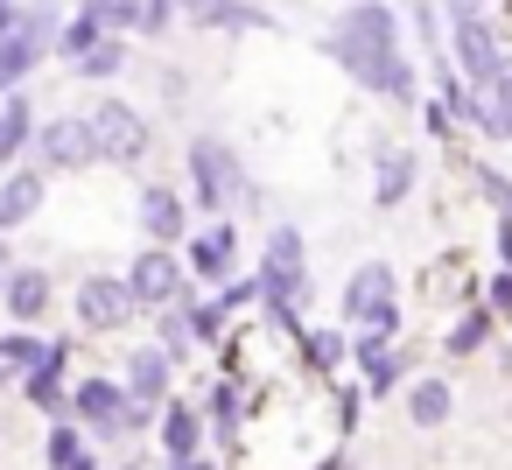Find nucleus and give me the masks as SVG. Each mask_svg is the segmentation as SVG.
<instances>
[{"label":"nucleus","mask_w":512,"mask_h":470,"mask_svg":"<svg viewBox=\"0 0 512 470\" xmlns=\"http://www.w3.org/2000/svg\"><path fill=\"white\" fill-rule=\"evenodd\" d=\"M183 456H197V414L183 400H169V414H162V463H183Z\"/></svg>","instance_id":"a211bd4d"},{"label":"nucleus","mask_w":512,"mask_h":470,"mask_svg":"<svg viewBox=\"0 0 512 470\" xmlns=\"http://www.w3.org/2000/svg\"><path fill=\"white\" fill-rule=\"evenodd\" d=\"M141 232H148L155 246H176V239L190 232V225H183V197H176V190H162V183H155V190H141Z\"/></svg>","instance_id":"ddd939ff"},{"label":"nucleus","mask_w":512,"mask_h":470,"mask_svg":"<svg viewBox=\"0 0 512 470\" xmlns=\"http://www.w3.org/2000/svg\"><path fill=\"white\" fill-rule=\"evenodd\" d=\"M330 50H337V64H344L365 92H379V99H414V71L400 64V15L386 8V0H358V8H344L337 29H330Z\"/></svg>","instance_id":"f257e3e1"},{"label":"nucleus","mask_w":512,"mask_h":470,"mask_svg":"<svg viewBox=\"0 0 512 470\" xmlns=\"http://www.w3.org/2000/svg\"><path fill=\"white\" fill-rule=\"evenodd\" d=\"M449 407H456V393H449L442 379H421V386L407 393V414H414L421 428H442V421H449Z\"/></svg>","instance_id":"412c9836"},{"label":"nucleus","mask_w":512,"mask_h":470,"mask_svg":"<svg viewBox=\"0 0 512 470\" xmlns=\"http://www.w3.org/2000/svg\"><path fill=\"white\" fill-rule=\"evenodd\" d=\"M274 309H295L302 302V288H309V274H302V232L295 225H281V232H267V267H260V281H253Z\"/></svg>","instance_id":"7ed1b4c3"},{"label":"nucleus","mask_w":512,"mask_h":470,"mask_svg":"<svg viewBox=\"0 0 512 470\" xmlns=\"http://www.w3.org/2000/svg\"><path fill=\"white\" fill-rule=\"evenodd\" d=\"M169 470H211V463H204V456H183V463H169Z\"/></svg>","instance_id":"473e14b6"},{"label":"nucleus","mask_w":512,"mask_h":470,"mask_svg":"<svg viewBox=\"0 0 512 470\" xmlns=\"http://www.w3.org/2000/svg\"><path fill=\"white\" fill-rule=\"evenodd\" d=\"M71 400H78V414H85V421H92L99 435H120V414H127V393H120L113 379H85V386H78Z\"/></svg>","instance_id":"4468645a"},{"label":"nucleus","mask_w":512,"mask_h":470,"mask_svg":"<svg viewBox=\"0 0 512 470\" xmlns=\"http://www.w3.org/2000/svg\"><path fill=\"white\" fill-rule=\"evenodd\" d=\"M127 400H141V407L169 400V351H162V344H141V351L127 358Z\"/></svg>","instance_id":"f8f14e48"},{"label":"nucleus","mask_w":512,"mask_h":470,"mask_svg":"<svg viewBox=\"0 0 512 470\" xmlns=\"http://www.w3.org/2000/svg\"><path fill=\"white\" fill-rule=\"evenodd\" d=\"M0 295H8V309H15L22 323H36V316L50 309V274H36V267H8Z\"/></svg>","instance_id":"dca6fc26"},{"label":"nucleus","mask_w":512,"mask_h":470,"mask_svg":"<svg viewBox=\"0 0 512 470\" xmlns=\"http://www.w3.org/2000/svg\"><path fill=\"white\" fill-rule=\"evenodd\" d=\"M64 358H71V344H57L43 365H29V407H43V414H64V386H57Z\"/></svg>","instance_id":"f3484780"},{"label":"nucleus","mask_w":512,"mask_h":470,"mask_svg":"<svg viewBox=\"0 0 512 470\" xmlns=\"http://www.w3.org/2000/svg\"><path fill=\"white\" fill-rule=\"evenodd\" d=\"M309 358H316V365H337V358H344L337 330H316V337H309Z\"/></svg>","instance_id":"cd10ccee"},{"label":"nucleus","mask_w":512,"mask_h":470,"mask_svg":"<svg viewBox=\"0 0 512 470\" xmlns=\"http://www.w3.org/2000/svg\"><path fill=\"white\" fill-rule=\"evenodd\" d=\"M211 414H218V421H232V414H239V393H232V386H218V393H211Z\"/></svg>","instance_id":"7c9ffc66"},{"label":"nucleus","mask_w":512,"mask_h":470,"mask_svg":"<svg viewBox=\"0 0 512 470\" xmlns=\"http://www.w3.org/2000/svg\"><path fill=\"white\" fill-rule=\"evenodd\" d=\"M99 36H106V29H99L92 15H78V22H64V29H57V50H64V57H85Z\"/></svg>","instance_id":"a878e982"},{"label":"nucleus","mask_w":512,"mask_h":470,"mask_svg":"<svg viewBox=\"0 0 512 470\" xmlns=\"http://www.w3.org/2000/svg\"><path fill=\"white\" fill-rule=\"evenodd\" d=\"M407 190H414V155H407V148L379 155V183H372V197H379V204H400Z\"/></svg>","instance_id":"aec40b11"},{"label":"nucleus","mask_w":512,"mask_h":470,"mask_svg":"<svg viewBox=\"0 0 512 470\" xmlns=\"http://www.w3.org/2000/svg\"><path fill=\"white\" fill-rule=\"evenodd\" d=\"M22 141H36V113L22 99H8V106H0V162H15Z\"/></svg>","instance_id":"4be33fe9"},{"label":"nucleus","mask_w":512,"mask_h":470,"mask_svg":"<svg viewBox=\"0 0 512 470\" xmlns=\"http://www.w3.org/2000/svg\"><path fill=\"white\" fill-rule=\"evenodd\" d=\"M442 8H449V15L463 22V15H484V0H442Z\"/></svg>","instance_id":"2f4dec72"},{"label":"nucleus","mask_w":512,"mask_h":470,"mask_svg":"<svg viewBox=\"0 0 512 470\" xmlns=\"http://www.w3.org/2000/svg\"><path fill=\"white\" fill-rule=\"evenodd\" d=\"M491 309H498V316H512V267L491 281Z\"/></svg>","instance_id":"c756f323"},{"label":"nucleus","mask_w":512,"mask_h":470,"mask_svg":"<svg viewBox=\"0 0 512 470\" xmlns=\"http://www.w3.org/2000/svg\"><path fill=\"white\" fill-rule=\"evenodd\" d=\"M456 57H463V71H470L477 85H498V78H505V50H498V36L484 29V15H463V22H456Z\"/></svg>","instance_id":"1a4fd4ad"},{"label":"nucleus","mask_w":512,"mask_h":470,"mask_svg":"<svg viewBox=\"0 0 512 470\" xmlns=\"http://www.w3.org/2000/svg\"><path fill=\"white\" fill-rule=\"evenodd\" d=\"M477 176H484V197H491V204H505V211H512V183H505V176H491V169H477Z\"/></svg>","instance_id":"c85d7f7f"},{"label":"nucleus","mask_w":512,"mask_h":470,"mask_svg":"<svg viewBox=\"0 0 512 470\" xmlns=\"http://www.w3.org/2000/svg\"><path fill=\"white\" fill-rule=\"evenodd\" d=\"M134 470H148V463H134Z\"/></svg>","instance_id":"f704fd0d"},{"label":"nucleus","mask_w":512,"mask_h":470,"mask_svg":"<svg viewBox=\"0 0 512 470\" xmlns=\"http://www.w3.org/2000/svg\"><path fill=\"white\" fill-rule=\"evenodd\" d=\"M127 288H134V302H148V309H162V302L190 295V288H183V260H176L169 246H148V253L127 267Z\"/></svg>","instance_id":"0eeeda50"},{"label":"nucleus","mask_w":512,"mask_h":470,"mask_svg":"<svg viewBox=\"0 0 512 470\" xmlns=\"http://www.w3.org/2000/svg\"><path fill=\"white\" fill-rule=\"evenodd\" d=\"M36 155H43L50 169H85V162H92L85 120H50V127H36Z\"/></svg>","instance_id":"9b49d317"},{"label":"nucleus","mask_w":512,"mask_h":470,"mask_svg":"<svg viewBox=\"0 0 512 470\" xmlns=\"http://www.w3.org/2000/svg\"><path fill=\"white\" fill-rule=\"evenodd\" d=\"M0 281H8V232H0Z\"/></svg>","instance_id":"72a5a7b5"},{"label":"nucleus","mask_w":512,"mask_h":470,"mask_svg":"<svg viewBox=\"0 0 512 470\" xmlns=\"http://www.w3.org/2000/svg\"><path fill=\"white\" fill-rule=\"evenodd\" d=\"M120 64H127V50H120V36H113V43L99 36V43H92V50L78 57V71H85V78H113Z\"/></svg>","instance_id":"b1692460"},{"label":"nucleus","mask_w":512,"mask_h":470,"mask_svg":"<svg viewBox=\"0 0 512 470\" xmlns=\"http://www.w3.org/2000/svg\"><path fill=\"white\" fill-rule=\"evenodd\" d=\"M484 330H491V316H484V309H470V316L449 330V351H456V358H463V351H477V344H484Z\"/></svg>","instance_id":"bb28decb"},{"label":"nucleus","mask_w":512,"mask_h":470,"mask_svg":"<svg viewBox=\"0 0 512 470\" xmlns=\"http://www.w3.org/2000/svg\"><path fill=\"white\" fill-rule=\"evenodd\" d=\"M43 197H50L43 169H15V176H0V232H15V225H29V218L43 211Z\"/></svg>","instance_id":"9d476101"},{"label":"nucleus","mask_w":512,"mask_h":470,"mask_svg":"<svg viewBox=\"0 0 512 470\" xmlns=\"http://www.w3.org/2000/svg\"><path fill=\"white\" fill-rule=\"evenodd\" d=\"M57 29H64V22H57V15L43 8V15H22V22H15L8 36H0V92H15V85H22V78L36 71V57H43V50L57 43Z\"/></svg>","instance_id":"20e7f679"},{"label":"nucleus","mask_w":512,"mask_h":470,"mask_svg":"<svg viewBox=\"0 0 512 470\" xmlns=\"http://www.w3.org/2000/svg\"><path fill=\"white\" fill-rule=\"evenodd\" d=\"M197 22H204V29H267V15H260V8H239V0H204Z\"/></svg>","instance_id":"5701e85b"},{"label":"nucleus","mask_w":512,"mask_h":470,"mask_svg":"<svg viewBox=\"0 0 512 470\" xmlns=\"http://www.w3.org/2000/svg\"><path fill=\"white\" fill-rule=\"evenodd\" d=\"M43 463H50V470H78V463H85V449H78V428H50V442H43Z\"/></svg>","instance_id":"393cba45"},{"label":"nucleus","mask_w":512,"mask_h":470,"mask_svg":"<svg viewBox=\"0 0 512 470\" xmlns=\"http://www.w3.org/2000/svg\"><path fill=\"white\" fill-rule=\"evenodd\" d=\"M78 316H85V330H120V323L134 316V288L113 281V274H92V281L78 288Z\"/></svg>","instance_id":"6e6552de"},{"label":"nucleus","mask_w":512,"mask_h":470,"mask_svg":"<svg viewBox=\"0 0 512 470\" xmlns=\"http://www.w3.org/2000/svg\"><path fill=\"white\" fill-rule=\"evenodd\" d=\"M190 176H197V197H204L211 211H225V204L246 190L239 155H232L225 141H211V134H197V141H190Z\"/></svg>","instance_id":"39448f33"},{"label":"nucleus","mask_w":512,"mask_h":470,"mask_svg":"<svg viewBox=\"0 0 512 470\" xmlns=\"http://www.w3.org/2000/svg\"><path fill=\"white\" fill-rule=\"evenodd\" d=\"M57 344H43L36 330H8V337H0V379H8V372H29V365H43Z\"/></svg>","instance_id":"6ab92c4d"},{"label":"nucleus","mask_w":512,"mask_h":470,"mask_svg":"<svg viewBox=\"0 0 512 470\" xmlns=\"http://www.w3.org/2000/svg\"><path fill=\"white\" fill-rule=\"evenodd\" d=\"M344 316H351V323L400 330V309H393V267H386V260H372V267L351 274V288H344Z\"/></svg>","instance_id":"423d86ee"},{"label":"nucleus","mask_w":512,"mask_h":470,"mask_svg":"<svg viewBox=\"0 0 512 470\" xmlns=\"http://www.w3.org/2000/svg\"><path fill=\"white\" fill-rule=\"evenodd\" d=\"M239 260V232H232V218H218V225H204V239H197V253H190V267L204 274V281H225V267Z\"/></svg>","instance_id":"2eb2a0df"},{"label":"nucleus","mask_w":512,"mask_h":470,"mask_svg":"<svg viewBox=\"0 0 512 470\" xmlns=\"http://www.w3.org/2000/svg\"><path fill=\"white\" fill-rule=\"evenodd\" d=\"M85 141H92V162H134V155L148 148V127H141L134 106L99 99V106L85 113Z\"/></svg>","instance_id":"f03ea898"}]
</instances>
